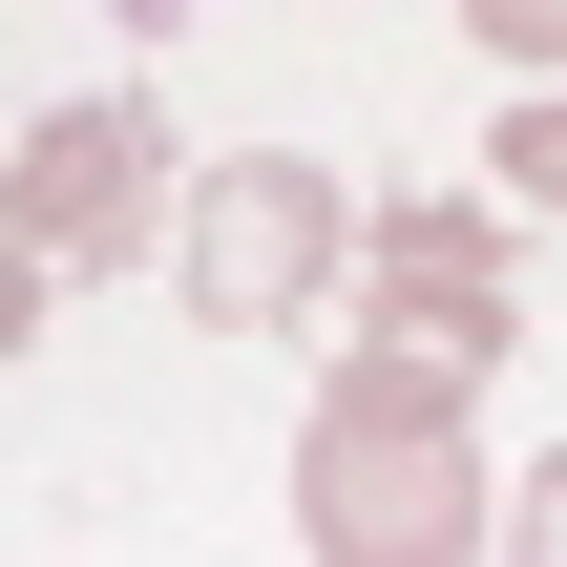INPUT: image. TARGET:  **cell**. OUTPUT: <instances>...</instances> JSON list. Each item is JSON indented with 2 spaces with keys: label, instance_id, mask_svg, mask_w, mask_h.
<instances>
[{
  "label": "cell",
  "instance_id": "cell-1",
  "mask_svg": "<svg viewBox=\"0 0 567 567\" xmlns=\"http://www.w3.org/2000/svg\"><path fill=\"white\" fill-rule=\"evenodd\" d=\"M295 547H316V567H484V547H505V484H484L463 379L337 337V379L295 400Z\"/></svg>",
  "mask_w": 567,
  "mask_h": 567
},
{
  "label": "cell",
  "instance_id": "cell-2",
  "mask_svg": "<svg viewBox=\"0 0 567 567\" xmlns=\"http://www.w3.org/2000/svg\"><path fill=\"white\" fill-rule=\"evenodd\" d=\"M358 210L379 189H337L316 147H210L189 168V231H168V295L210 337H316L337 274H358Z\"/></svg>",
  "mask_w": 567,
  "mask_h": 567
},
{
  "label": "cell",
  "instance_id": "cell-3",
  "mask_svg": "<svg viewBox=\"0 0 567 567\" xmlns=\"http://www.w3.org/2000/svg\"><path fill=\"white\" fill-rule=\"evenodd\" d=\"M358 337L484 400V379L526 358V252H505V210H484V189H379V210H358Z\"/></svg>",
  "mask_w": 567,
  "mask_h": 567
},
{
  "label": "cell",
  "instance_id": "cell-4",
  "mask_svg": "<svg viewBox=\"0 0 567 567\" xmlns=\"http://www.w3.org/2000/svg\"><path fill=\"white\" fill-rule=\"evenodd\" d=\"M0 231L42 274H147L189 210H168V105L147 84H63L21 147H0Z\"/></svg>",
  "mask_w": 567,
  "mask_h": 567
},
{
  "label": "cell",
  "instance_id": "cell-5",
  "mask_svg": "<svg viewBox=\"0 0 567 567\" xmlns=\"http://www.w3.org/2000/svg\"><path fill=\"white\" fill-rule=\"evenodd\" d=\"M484 168H505V210H547V231H567V105H505Z\"/></svg>",
  "mask_w": 567,
  "mask_h": 567
},
{
  "label": "cell",
  "instance_id": "cell-6",
  "mask_svg": "<svg viewBox=\"0 0 567 567\" xmlns=\"http://www.w3.org/2000/svg\"><path fill=\"white\" fill-rule=\"evenodd\" d=\"M505 567H567V442L526 463V484H505Z\"/></svg>",
  "mask_w": 567,
  "mask_h": 567
},
{
  "label": "cell",
  "instance_id": "cell-7",
  "mask_svg": "<svg viewBox=\"0 0 567 567\" xmlns=\"http://www.w3.org/2000/svg\"><path fill=\"white\" fill-rule=\"evenodd\" d=\"M42 295H63V274H42V252H21V231H0V358H21V337H42Z\"/></svg>",
  "mask_w": 567,
  "mask_h": 567
}]
</instances>
